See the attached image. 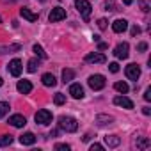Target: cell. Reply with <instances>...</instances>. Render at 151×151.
<instances>
[{"instance_id": "7402d4cb", "label": "cell", "mask_w": 151, "mask_h": 151, "mask_svg": "<svg viewBox=\"0 0 151 151\" xmlns=\"http://www.w3.org/2000/svg\"><path fill=\"white\" fill-rule=\"evenodd\" d=\"M114 87H116V91H119L121 94H126V93H128V89H130L126 82H116V84H114Z\"/></svg>"}, {"instance_id": "74e56055", "label": "cell", "mask_w": 151, "mask_h": 151, "mask_svg": "<svg viewBox=\"0 0 151 151\" xmlns=\"http://www.w3.org/2000/svg\"><path fill=\"white\" fill-rule=\"evenodd\" d=\"M105 48H107V43H100L98 45V50H105Z\"/></svg>"}, {"instance_id": "2e32d148", "label": "cell", "mask_w": 151, "mask_h": 151, "mask_svg": "<svg viewBox=\"0 0 151 151\" xmlns=\"http://www.w3.org/2000/svg\"><path fill=\"white\" fill-rule=\"evenodd\" d=\"M20 142H22L23 146H32V144L36 142V135H34L32 132H27V133H23V135L20 137Z\"/></svg>"}, {"instance_id": "836d02e7", "label": "cell", "mask_w": 151, "mask_h": 151, "mask_svg": "<svg viewBox=\"0 0 151 151\" xmlns=\"http://www.w3.org/2000/svg\"><path fill=\"white\" fill-rule=\"evenodd\" d=\"M144 100H146V101H151V89H149V87H147L146 93H144Z\"/></svg>"}, {"instance_id": "f1b7e54d", "label": "cell", "mask_w": 151, "mask_h": 151, "mask_svg": "<svg viewBox=\"0 0 151 151\" xmlns=\"http://www.w3.org/2000/svg\"><path fill=\"white\" fill-rule=\"evenodd\" d=\"M105 11H116V4L112 2V0H107L105 2Z\"/></svg>"}, {"instance_id": "83f0119b", "label": "cell", "mask_w": 151, "mask_h": 151, "mask_svg": "<svg viewBox=\"0 0 151 151\" xmlns=\"http://www.w3.org/2000/svg\"><path fill=\"white\" fill-rule=\"evenodd\" d=\"M7 112H9V103L2 101V103H0V117H4Z\"/></svg>"}, {"instance_id": "60d3db41", "label": "cell", "mask_w": 151, "mask_h": 151, "mask_svg": "<svg viewBox=\"0 0 151 151\" xmlns=\"http://www.w3.org/2000/svg\"><path fill=\"white\" fill-rule=\"evenodd\" d=\"M2 84H4V80H2V78H0V86H2Z\"/></svg>"}, {"instance_id": "d6a6232c", "label": "cell", "mask_w": 151, "mask_h": 151, "mask_svg": "<svg viewBox=\"0 0 151 151\" xmlns=\"http://www.w3.org/2000/svg\"><path fill=\"white\" fill-rule=\"evenodd\" d=\"M137 50H139V52H146V50H147V43H139Z\"/></svg>"}, {"instance_id": "7bdbcfd3", "label": "cell", "mask_w": 151, "mask_h": 151, "mask_svg": "<svg viewBox=\"0 0 151 151\" xmlns=\"http://www.w3.org/2000/svg\"><path fill=\"white\" fill-rule=\"evenodd\" d=\"M0 23H2V20H0Z\"/></svg>"}, {"instance_id": "8fae6325", "label": "cell", "mask_w": 151, "mask_h": 151, "mask_svg": "<svg viewBox=\"0 0 151 151\" xmlns=\"http://www.w3.org/2000/svg\"><path fill=\"white\" fill-rule=\"evenodd\" d=\"M114 103H116L117 107H123V109H133V101H132L130 98H126L124 94H123V96H116V98H114Z\"/></svg>"}, {"instance_id": "e0dca14e", "label": "cell", "mask_w": 151, "mask_h": 151, "mask_svg": "<svg viewBox=\"0 0 151 151\" xmlns=\"http://www.w3.org/2000/svg\"><path fill=\"white\" fill-rule=\"evenodd\" d=\"M41 80H43V84H45L46 87H53V86L57 84V78L53 77V75H52V73H45Z\"/></svg>"}, {"instance_id": "5b68a950", "label": "cell", "mask_w": 151, "mask_h": 151, "mask_svg": "<svg viewBox=\"0 0 151 151\" xmlns=\"http://www.w3.org/2000/svg\"><path fill=\"white\" fill-rule=\"evenodd\" d=\"M124 73H126V77L130 78V80H139V77H140V68L137 66V64H128L126 66V69H124Z\"/></svg>"}, {"instance_id": "d6986e66", "label": "cell", "mask_w": 151, "mask_h": 151, "mask_svg": "<svg viewBox=\"0 0 151 151\" xmlns=\"http://www.w3.org/2000/svg\"><path fill=\"white\" fill-rule=\"evenodd\" d=\"M105 144H107L109 147H117V146L121 144V139H119L117 135H107V137H105Z\"/></svg>"}, {"instance_id": "b9f144b4", "label": "cell", "mask_w": 151, "mask_h": 151, "mask_svg": "<svg viewBox=\"0 0 151 151\" xmlns=\"http://www.w3.org/2000/svg\"><path fill=\"white\" fill-rule=\"evenodd\" d=\"M7 2H16V0H7Z\"/></svg>"}, {"instance_id": "277c9868", "label": "cell", "mask_w": 151, "mask_h": 151, "mask_svg": "<svg viewBox=\"0 0 151 151\" xmlns=\"http://www.w3.org/2000/svg\"><path fill=\"white\" fill-rule=\"evenodd\" d=\"M52 119H53V116H52V112L46 110V109L36 112V123H39V124H50Z\"/></svg>"}, {"instance_id": "6da1fadb", "label": "cell", "mask_w": 151, "mask_h": 151, "mask_svg": "<svg viewBox=\"0 0 151 151\" xmlns=\"http://www.w3.org/2000/svg\"><path fill=\"white\" fill-rule=\"evenodd\" d=\"M59 128L68 132V133H73V132L78 130V123H77V119L71 117V116H60L59 117Z\"/></svg>"}, {"instance_id": "ffe728a7", "label": "cell", "mask_w": 151, "mask_h": 151, "mask_svg": "<svg viewBox=\"0 0 151 151\" xmlns=\"http://www.w3.org/2000/svg\"><path fill=\"white\" fill-rule=\"evenodd\" d=\"M20 14H22L25 20H29V22H36V20H37V14H36V13H32V11H30V9H27V7H23V9L20 11Z\"/></svg>"}, {"instance_id": "f35d334b", "label": "cell", "mask_w": 151, "mask_h": 151, "mask_svg": "<svg viewBox=\"0 0 151 151\" xmlns=\"http://www.w3.org/2000/svg\"><path fill=\"white\" fill-rule=\"evenodd\" d=\"M57 133H59L57 130H52V133H50V137H57Z\"/></svg>"}, {"instance_id": "7c38bea8", "label": "cell", "mask_w": 151, "mask_h": 151, "mask_svg": "<svg viewBox=\"0 0 151 151\" xmlns=\"http://www.w3.org/2000/svg\"><path fill=\"white\" fill-rule=\"evenodd\" d=\"M69 94H71L75 100H82V98H84V87H82L80 84H71Z\"/></svg>"}, {"instance_id": "603a6c76", "label": "cell", "mask_w": 151, "mask_h": 151, "mask_svg": "<svg viewBox=\"0 0 151 151\" xmlns=\"http://www.w3.org/2000/svg\"><path fill=\"white\" fill-rule=\"evenodd\" d=\"M22 46L20 45H9V46H0V55L2 53H7V52H18Z\"/></svg>"}, {"instance_id": "44dd1931", "label": "cell", "mask_w": 151, "mask_h": 151, "mask_svg": "<svg viewBox=\"0 0 151 151\" xmlns=\"http://www.w3.org/2000/svg\"><path fill=\"white\" fill-rule=\"evenodd\" d=\"M75 78V71L73 69H62V82H71Z\"/></svg>"}, {"instance_id": "ba28073f", "label": "cell", "mask_w": 151, "mask_h": 151, "mask_svg": "<svg viewBox=\"0 0 151 151\" xmlns=\"http://www.w3.org/2000/svg\"><path fill=\"white\" fill-rule=\"evenodd\" d=\"M50 22L52 23H55V22H60V20H64L66 18V9H62V7H55V9H52V13H50Z\"/></svg>"}, {"instance_id": "d590c367", "label": "cell", "mask_w": 151, "mask_h": 151, "mask_svg": "<svg viewBox=\"0 0 151 151\" xmlns=\"http://www.w3.org/2000/svg\"><path fill=\"white\" fill-rule=\"evenodd\" d=\"M139 34H140V29H139L137 25H135V27H132V36H139Z\"/></svg>"}, {"instance_id": "5bb4252c", "label": "cell", "mask_w": 151, "mask_h": 151, "mask_svg": "<svg viewBox=\"0 0 151 151\" xmlns=\"http://www.w3.org/2000/svg\"><path fill=\"white\" fill-rule=\"evenodd\" d=\"M133 146L139 147V149H147V147L151 146V140H149L147 137H137V139L133 140Z\"/></svg>"}, {"instance_id": "4fadbf2b", "label": "cell", "mask_w": 151, "mask_h": 151, "mask_svg": "<svg viewBox=\"0 0 151 151\" xmlns=\"http://www.w3.org/2000/svg\"><path fill=\"white\" fill-rule=\"evenodd\" d=\"M126 29H128V22H126V20H121V18H119V20H116V22L112 23V30H114L116 34H121V32H124Z\"/></svg>"}, {"instance_id": "f546056e", "label": "cell", "mask_w": 151, "mask_h": 151, "mask_svg": "<svg viewBox=\"0 0 151 151\" xmlns=\"http://www.w3.org/2000/svg\"><path fill=\"white\" fill-rule=\"evenodd\" d=\"M107 23H109V22H107L105 18H100V20H98V27H100L101 30H105V29H107Z\"/></svg>"}, {"instance_id": "4316f807", "label": "cell", "mask_w": 151, "mask_h": 151, "mask_svg": "<svg viewBox=\"0 0 151 151\" xmlns=\"http://www.w3.org/2000/svg\"><path fill=\"white\" fill-rule=\"evenodd\" d=\"M32 50H34V53H36L39 59H46V53H45V50H43L39 45H34V48H32Z\"/></svg>"}, {"instance_id": "4dcf8cb0", "label": "cell", "mask_w": 151, "mask_h": 151, "mask_svg": "<svg viewBox=\"0 0 151 151\" xmlns=\"http://www.w3.org/2000/svg\"><path fill=\"white\" fill-rule=\"evenodd\" d=\"M109 69H110L112 73H117V71H119V64H117V62H110V64H109Z\"/></svg>"}, {"instance_id": "ac0fdd59", "label": "cell", "mask_w": 151, "mask_h": 151, "mask_svg": "<svg viewBox=\"0 0 151 151\" xmlns=\"http://www.w3.org/2000/svg\"><path fill=\"white\" fill-rule=\"evenodd\" d=\"M112 121H114V117H112V116H107V114H98V116H96V123H98L100 126L110 124Z\"/></svg>"}, {"instance_id": "1f68e13d", "label": "cell", "mask_w": 151, "mask_h": 151, "mask_svg": "<svg viewBox=\"0 0 151 151\" xmlns=\"http://www.w3.org/2000/svg\"><path fill=\"white\" fill-rule=\"evenodd\" d=\"M55 149H57V151H68L69 146H68V144H55Z\"/></svg>"}, {"instance_id": "9c48e42d", "label": "cell", "mask_w": 151, "mask_h": 151, "mask_svg": "<svg viewBox=\"0 0 151 151\" xmlns=\"http://www.w3.org/2000/svg\"><path fill=\"white\" fill-rule=\"evenodd\" d=\"M130 50V46H128V43H119L117 46H116V50H114V55L117 57V59H126L128 57V52Z\"/></svg>"}, {"instance_id": "cb8c5ba5", "label": "cell", "mask_w": 151, "mask_h": 151, "mask_svg": "<svg viewBox=\"0 0 151 151\" xmlns=\"http://www.w3.org/2000/svg\"><path fill=\"white\" fill-rule=\"evenodd\" d=\"M37 68H39V60H37V59H30L27 69H29L30 73H34V71H37Z\"/></svg>"}, {"instance_id": "52a82bcc", "label": "cell", "mask_w": 151, "mask_h": 151, "mask_svg": "<svg viewBox=\"0 0 151 151\" xmlns=\"http://www.w3.org/2000/svg\"><path fill=\"white\" fill-rule=\"evenodd\" d=\"M22 69H23V66H22V60L20 59H13L9 62V73L13 75V77H20Z\"/></svg>"}, {"instance_id": "3957f363", "label": "cell", "mask_w": 151, "mask_h": 151, "mask_svg": "<svg viewBox=\"0 0 151 151\" xmlns=\"http://www.w3.org/2000/svg\"><path fill=\"white\" fill-rule=\"evenodd\" d=\"M87 84H89V87L93 89V91H100V89H103L105 87V77L103 75H91L89 77V80H87Z\"/></svg>"}, {"instance_id": "e575fe53", "label": "cell", "mask_w": 151, "mask_h": 151, "mask_svg": "<svg viewBox=\"0 0 151 151\" xmlns=\"http://www.w3.org/2000/svg\"><path fill=\"white\" fill-rule=\"evenodd\" d=\"M101 149H103L101 144H93V146H91V151H101Z\"/></svg>"}, {"instance_id": "d4e9b609", "label": "cell", "mask_w": 151, "mask_h": 151, "mask_svg": "<svg viewBox=\"0 0 151 151\" xmlns=\"http://www.w3.org/2000/svg\"><path fill=\"white\" fill-rule=\"evenodd\" d=\"M53 103H55V105H64V103H66V96H64L62 93H57V94L53 96Z\"/></svg>"}, {"instance_id": "8992f818", "label": "cell", "mask_w": 151, "mask_h": 151, "mask_svg": "<svg viewBox=\"0 0 151 151\" xmlns=\"http://www.w3.org/2000/svg\"><path fill=\"white\" fill-rule=\"evenodd\" d=\"M86 62H89V64H103L105 60H107V57L103 55V53H87L86 55V59H84Z\"/></svg>"}, {"instance_id": "7a4b0ae2", "label": "cell", "mask_w": 151, "mask_h": 151, "mask_svg": "<svg viewBox=\"0 0 151 151\" xmlns=\"http://www.w3.org/2000/svg\"><path fill=\"white\" fill-rule=\"evenodd\" d=\"M75 7H77L78 13L82 14L84 22H89V18H91V11H93L89 0H75Z\"/></svg>"}, {"instance_id": "9a60e30c", "label": "cell", "mask_w": 151, "mask_h": 151, "mask_svg": "<svg viewBox=\"0 0 151 151\" xmlns=\"http://www.w3.org/2000/svg\"><path fill=\"white\" fill-rule=\"evenodd\" d=\"M16 89H18L22 94H29V93L32 91V84H30L29 80H20L18 86H16Z\"/></svg>"}, {"instance_id": "ab89813d", "label": "cell", "mask_w": 151, "mask_h": 151, "mask_svg": "<svg viewBox=\"0 0 151 151\" xmlns=\"http://www.w3.org/2000/svg\"><path fill=\"white\" fill-rule=\"evenodd\" d=\"M132 2H133V0H123V4H126V6H130Z\"/></svg>"}, {"instance_id": "8d00e7d4", "label": "cell", "mask_w": 151, "mask_h": 151, "mask_svg": "<svg viewBox=\"0 0 151 151\" xmlns=\"http://www.w3.org/2000/svg\"><path fill=\"white\" fill-rule=\"evenodd\" d=\"M142 114H144V116H149V114H151V109H149V107H144V109H142Z\"/></svg>"}, {"instance_id": "30bf717a", "label": "cell", "mask_w": 151, "mask_h": 151, "mask_svg": "<svg viewBox=\"0 0 151 151\" xmlns=\"http://www.w3.org/2000/svg\"><path fill=\"white\" fill-rule=\"evenodd\" d=\"M9 124L14 126V128H22V126L27 124V119H25V116H22V114H14V116L9 117Z\"/></svg>"}, {"instance_id": "484cf974", "label": "cell", "mask_w": 151, "mask_h": 151, "mask_svg": "<svg viewBox=\"0 0 151 151\" xmlns=\"http://www.w3.org/2000/svg\"><path fill=\"white\" fill-rule=\"evenodd\" d=\"M13 144V135H2L0 137V146H11Z\"/></svg>"}]
</instances>
